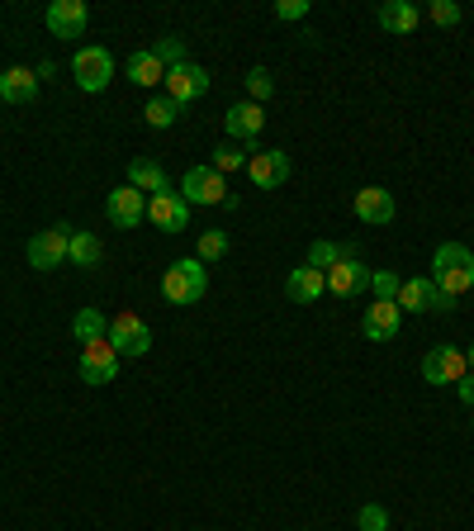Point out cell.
<instances>
[{"label": "cell", "mask_w": 474, "mask_h": 531, "mask_svg": "<svg viewBox=\"0 0 474 531\" xmlns=\"http://www.w3.org/2000/svg\"><path fill=\"white\" fill-rule=\"evenodd\" d=\"M200 261H223L228 257V233L223 228H209V233H200V252H195Z\"/></svg>", "instance_id": "f546056e"}, {"label": "cell", "mask_w": 474, "mask_h": 531, "mask_svg": "<svg viewBox=\"0 0 474 531\" xmlns=\"http://www.w3.org/2000/svg\"><path fill=\"white\" fill-rule=\"evenodd\" d=\"M456 394H460V403H470V408H474V370L456 380Z\"/></svg>", "instance_id": "d590c367"}, {"label": "cell", "mask_w": 474, "mask_h": 531, "mask_svg": "<svg viewBox=\"0 0 474 531\" xmlns=\"http://www.w3.org/2000/svg\"><path fill=\"white\" fill-rule=\"evenodd\" d=\"M290 152H280V147H256L252 157H247V176H252L256 190H280V185L290 181Z\"/></svg>", "instance_id": "8992f818"}, {"label": "cell", "mask_w": 474, "mask_h": 531, "mask_svg": "<svg viewBox=\"0 0 474 531\" xmlns=\"http://www.w3.org/2000/svg\"><path fill=\"white\" fill-rule=\"evenodd\" d=\"M124 76L133 81V86H162L166 81V67L152 57V48H143V53H133L124 62Z\"/></svg>", "instance_id": "7402d4cb"}, {"label": "cell", "mask_w": 474, "mask_h": 531, "mask_svg": "<svg viewBox=\"0 0 474 531\" xmlns=\"http://www.w3.org/2000/svg\"><path fill=\"white\" fill-rule=\"evenodd\" d=\"M427 19L441 24V29H451V24H460V5L456 0H432V5H427Z\"/></svg>", "instance_id": "836d02e7"}, {"label": "cell", "mask_w": 474, "mask_h": 531, "mask_svg": "<svg viewBox=\"0 0 474 531\" xmlns=\"http://www.w3.org/2000/svg\"><path fill=\"white\" fill-rule=\"evenodd\" d=\"M465 361H470V370H474V342H470V356H465Z\"/></svg>", "instance_id": "8d00e7d4"}, {"label": "cell", "mask_w": 474, "mask_h": 531, "mask_svg": "<svg viewBox=\"0 0 474 531\" xmlns=\"http://www.w3.org/2000/svg\"><path fill=\"white\" fill-rule=\"evenodd\" d=\"M128 185L143 190V195H166V190H171L162 162H152V157H133V162H128Z\"/></svg>", "instance_id": "44dd1931"}, {"label": "cell", "mask_w": 474, "mask_h": 531, "mask_svg": "<svg viewBox=\"0 0 474 531\" xmlns=\"http://www.w3.org/2000/svg\"><path fill=\"white\" fill-rule=\"evenodd\" d=\"M427 294H432V280L427 275H413V280H403V290H399V304L403 313H427Z\"/></svg>", "instance_id": "d4e9b609"}, {"label": "cell", "mask_w": 474, "mask_h": 531, "mask_svg": "<svg viewBox=\"0 0 474 531\" xmlns=\"http://www.w3.org/2000/svg\"><path fill=\"white\" fill-rule=\"evenodd\" d=\"M143 119H147V124H152V129H171V124L181 119V105H176L171 95H157V100H147Z\"/></svg>", "instance_id": "484cf974"}, {"label": "cell", "mask_w": 474, "mask_h": 531, "mask_svg": "<svg viewBox=\"0 0 474 531\" xmlns=\"http://www.w3.org/2000/svg\"><path fill=\"white\" fill-rule=\"evenodd\" d=\"M223 129H228L233 143H242L247 152H256V138H261V129H266V110L252 105V100H237L233 110L223 114Z\"/></svg>", "instance_id": "9c48e42d"}, {"label": "cell", "mask_w": 474, "mask_h": 531, "mask_svg": "<svg viewBox=\"0 0 474 531\" xmlns=\"http://www.w3.org/2000/svg\"><path fill=\"white\" fill-rule=\"evenodd\" d=\"M100 257H105L100 238H95V233H86V228H81V233L72 228V242H67V261H72V266H86V271H91V266H100Z\"/></svg>", "instance_id": "603a6c76"}, {"label": "cell", "mask_w": 474, "mask_h": 531, "mask_svg": "<svg viewBox=\"0 0 474 531\" xmlns=\"http://www.w3.org/2000/svg\"><path fill=\"white\" fill-rule=\"evenodd\" d=\"M72 332H76L81 347H86V342H105V337H110V318H105L100 309H81L72 318Z\"/></svg>", "instance_id": "cb8c5ba5"}, {"label": "cell", "mask_w": 474, "mask_h": 531, "mask_svg": "<svg viewBox=\"0 0 474 531\" xmlns=\"http://www.w3.org/2000/svg\"><path fill=\"white\" fill-rule=\"evenodd\" d=\"M337 261H342V242L318 238V242L309 247V266H313V271H323V275H328L332 266H337Z\"/></svg>", "instance_id": "f1b7e54d"}, {"label": "cell", "mask_w": 474, "mask_h": 531, "mask_svg": "<svg viewBox=\"0 0 474 531\" xmlns=\"http://www.w3.org/2000/svg\"><path fill=\"white\" fill-rule=\"evenodd\" d=\"M375 19H380V29H389V34H413L422 24V10L413 0H384L380 10H375Z\"/></svg>", "instance_id": "d6986e66"}, {"label": "cell", "mask_w": 474, "mask_h": 531, "mask_svg": "<svg viewBox=\"0 0 474 531\" xmlns=\"http://www.w3.org/2000/svg\"><path fill=\"white\" fill-rule=\"evenodd\" d=\"M67 242H72V223H53V228H43L29 238V266L34 271H53L67 261Z\"/></svg>", "instance_id": "52a82bcc"}, {"label": "cell", "mask_w": 474, "mask_h": 531, "mask_svg": "<svg viewBox=\"0 0 474 531\" xmlns=\"http://www.w3.org/2000/svg\"><path fill=\"white\" fill-rule=\"evenodd\" d=\"M470 370V361H465V351H456V347H432L427 356H422V380L427 385H456L460 375Z\"/></svg>", "instance_id": "8fae6325"}, {"label": "cell", "mask_w": 474, "mask_h": 531, "mask_svg": "<svg viewBox=\"0 0 474 531\" xmlns=\"http://www.w3.org/2000/svg\"><path fill=\"white\" fill-rule=\"evenodd\" d=\"M356 531H389V508H380V503H365L361 513H356Z\"/></svg>", "instance_id": "1f68e13d"}, {"label": "cell", "mask_w": 474, "mask_h": 531, "mask_svg": "<svg viewBox=\"0 0 474 531\" xmlns=\"http://www.w3.org/2000/svg\"><path fill=\"white\" fill-rule=\"evenodd\" d=\"M247 157H252V152H247L242 143H233V138H228V143L214 147V162H209V166H214V171L223 176V171H237V166H247Z\"/></svg>", "instance_id": "83f0119b"}, {"label": "cell", "mask_w": 474, "mask_h": 531, "mask_svg": "<svg viewBox=\"0 0 474 531\" xmlns=\"http://www.w3.org/2000/svg\"><path fill=\"white\" fill-rule=\"evenodd\" d=\"M152 57L162 62L166 72H171V67H181V62H190V57H185V38H181V34L157 38V43H152Z\"/></svg>", "instance_id": "4316f807"}, {"label": "cell", "mask_w": 474, "mask_h": 531, "mask_svg": "<svg viewBox=\"0 0 474 531\" xmlns=\"http://www.w3.org/2000/svg\"><path fill=\"white\" fill-rule=\"evenodd\" d=\"M247 91H252V105H266L275 95V76L266 72V67H252V72H247Z\"/></svg>", "instance_id": "4dcf8cb0"}, {"label": "cell", "mask_w": 474, "mask_h": 531, "mask_svg": "<svg viewBox=\"0 0 474 531\" xmlns=\"http://www.w3.org/2000/svg\"><path fill=\"white\" fill-rule=\"evenodd\" d=\"M147 219L157 223L162 233H185L190 228V204L181 200V190H166V195L147 200Z\"/></svg>", "instance_id": "9a60e30c"}, {"label": "cell", "mask_w": 474, "mask_h": 531, "mask_svg": "<svg viewBox=\"0 0 474 531\" xmlns=\"http://www.w3.org/2000/svg\"><path fill=\"white\" fill-rule=\"evenodd\" d=\"M313 5L309 0H275V19H285V24H294V19H304Z\"/></svg>", "instance_id": "e575fe53"}, {"label": "cell", "mask_w": 474, "mask_h": 531, "mask_svg": "<svg viewBox=\"0 0 474 531\" xmlns=\"http://www.w3.org/2000/svg\"><path fill=\"white\" fill-rule=\"evenodd\" d=\"M432 285L460 299V294L474 290V252L465 242H441L437 257H432Z\"/></svg>", "instance_id": "6da1fadb"}, {"label": "cell", "mask_w": 474, "mask_h": 531, "mask_svg": "<svg viewBox=\"0 0 474 531\" xmlns=\"http://www.w3.org/2000/svg\"><path fill=\"white\" fill-rule=\"evenodd\" d=\"M119 361H124V356H119V351L110 347V337H105V342H86V347H81V380H86V385H110L114 375H119Z\"/></svg>", "instance_id": "30bf717a"}, {"label": "cell", "mask_w": 474, "mask_h": 531, "mask_svg": "<svg viewBox=\"0 0 474 531\" xmlns=\"http://www.w3.org/2000/svg\"><path fill=\"white\" fill-rule=\"evenodd\" d=\"M323 290H328V280H323V271H313V266H294L290 280H285V294H290L294 304H318Z\"/></svg>", "instance_id": "ffe728a7"}, {"label": "cell", "mask_w": 474, "mask_h": 531, "mask_svg": "<svg viewBox=\"0 0 474 531\" xmlns=\"http://www.w3.org/2000/svg\"><path fill=\"white\" fill-rule=\"evenodd\" d=\"M403 328V309L394 299H375V304H365V318H361V332L365 342H394Z\"/></svg>", "instance_id": "7c38bea8"}, {"label": "cell", "mask_w": 474, "mask_h": 531, "mask_svg": "<svg viewBox=\"0 0 474 531\" xmlns=\"http://www.w3.org/2000/svg\"><path fill=\"white\" fill-rule=\"evenodd\" d=\"M72 72H76V86H81V91H86V95H100L114 81V57H110V48H81V53L72 57Z\"/></svg>", "instance_id": "277c9868"}, {"label": "cell", "mask_w": 474, "mask_h": 531, "mask_svg": "<svg viewBox=\"0 0 474 531\" xmlns=\"http://www.w3.org/2000/svg\"><path fill=\"white\" fill-rule=\"evenodd\" d=\"M204 290H209V271H204L200 257H181L166 266V275H162L166 304H200Z\"/></svg>", "instance_id": "7a4b0ae2"}, {"label": "cell", "mask_w": 474, "mask_h": 531, "mask_svg": "<svg viewBox=\"0 0 474 531\" xmlns=\"http://www.w3.org/2000/svg\"><path fill=\"white\" fill-rule=\"evenodd\" d=\"M323 280H328L332 294L351 299V294H365V290H370V266H361V252H356L351 242H342V261H337V266H332Z\"/></svg>", "instance_id": "5b68a950"}, {"label": "cell", "mask_w": 474, "mask_h": 531, "mask_svg": "<svg viewBox=\"0 0 474 531\" xmlns=\"http://www.w3.org/2000/svg\"><path fill=\"white\" fill-rule=\"evenodd\" d=\"M181 200L195 209V204H219L228 200V185H223V176L214 171V166H190L181 176Z\"/></svg>", "instance_id": "ba28073f"}, {"label": "cell", "mask_w": 474, "mask_h": 531, "mask_svg": "<svg viewBox=\"0 0 474 531\" xmlns=\"http://www.w3.org/2000/svg\"><path fill=\"white\" fill-rule=\"evenodd\" d=\"M370 290H375V299H399V271H370Z\"/></svg>", "instance_id": "d6a6232c"}, {"label": "cell", "mask_w": 474, "mask_h": 531, "mask_svg": "<svg viewBox=\"0 0 474 531\" xmlns=\"http://www.w3.org/2000/svg\"><path fill=\"white\" fill-rule=\"evenodd\" d=\"M351 209H356V219L370 223V228H384V223H394V214H399V204H394V195H389L384 185H361Z\"/></svg>", "instance_id": "4fadbf2b"}, {"label": "cell", "mask_w": 474, "mask_h": 531, "mask_svg": "<svg viewBox=\"0 0 474 531\" xmlns=\"http://www.w3.org/2000/svg\"><path fill=\"white\" fill-rule=\"evenodd\" d=\"M162 91L185 110L190 100H200V95L209 91V72H204V67H195V62H181V67H171V72H166Z\"/></svg>", "instance_id": "5bb4252c"}, {"label": "cell", "mask_w": 474, "mask_h": 531, "mask_svg": "<svg viewBox=\"0 0 474 531\" xmlns=\"http://www.w3.org/2000/svg\"><path fill=\"white\" fill-rule=\"evenodd\" d=\"M34 95H38L34 67H5V72H0V100H5V105H29Z\"/></svg>", "instance_id": "ac0fdd59"}, {"label": "cell", "mask_w": 474, "mask_h": 531, "mask_svg": "<svg viewBox=\"0 0 474 531\" xmlns=\"http://www.w3.org/2000/svg\"><path fill=\"white\" fill-rule=\"evenodd\" d=\"M86 24H91L86 0H53V5H48V29H53L57 38H81Z\"/></svg>", "instance_id": "e0dca14e"}, {"label": "cell", "mask_w": 474, "mask_h": 531, "mask_svg": "<svg viewBox=\"0 0 474 531\" xmlns=\"http://www.w3.org/2000/svg\"><path fill=\"white\" fill-rule=\"evenodd\" d=\"M105 214H110L114 228H138L147 219V195L133 190V185H119V190H110V200H105Z\"/></svg>", "instance_id": "2e32d148"}, {"label": "cell", "mask_w": 474, "mask_h": 531, "mask_svg": "<svg viewBox=\"0 0 474 531\" xmlns=\"http://www.w3.org/2000/svg\"><path fill=\"white\" fill-rule=\"evenodd\" d=\"M110 347L119 351V356H128V361L152 351V328L143 323V313L124 309L119 318H110Z\"/></svg>", "instance_id": "3957f363"}]
</instances>
